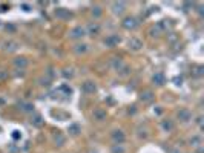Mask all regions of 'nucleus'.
<instances>
[{
  "label": "nucleus",
  "instance_id": "obj_1",
  "mask_svg": "<svg viewBox=\"0 0 204 153\" xmlns=\"http://www.w3.org/2000/svg\"><path fill=\"white\" fill-rule=\"evenodd\" d=\"M129 48H132L134 51H138L140 48H141V41H140L138 38H132L131 41H129Z\"/></svg>",
  "mask_w": 204,
  "mask_h": 153
},
{
  "label": "nucleus",
  "instance_id": "obj_2",
  "mask_svg": "<svg viewBox=\"0 0 204 153\" xmlns=\"http://www.w3.org/2000/svg\"><path fill=\"white\" fill-rule=\"evenodd\" d=\"M81 35H84V29H83V28H75V29L71 32V37H72V38H77V37H81Z\"/></svg>",
  "mask_w": 204,
  "mask_h": 153
},
{
  "label": "nucleus",
  "instance_id": "obj_3",
  "mask_svg": "<svg viewBox=\"0 0 204 153\" xmlns=\"http://www.w3.org/2000/svg\"><path fill=\"white\" fill-rule=\"evenodd\" d=\"M83 89H84L86 92H94V90H95V84H94L92 81H86V83L83 84Z\"/></svg>",
  "mask_w": 204,
  "mask_h": 153
},
{
  "label": "nucleus",
  "instance_id": "obj_4",
  "mask_svg": "<svg viewBox=\"0 0 204 153\" xmlns=\"http://www.w3.org/2000/svg\"><path fill=\"white\" fill-rule=\"evenodd\" d=\"M100 31V26L98 25H91V35H97Z\"/></svg>",
  "mask_w": 204,
  "mask_h": 153
},
{
  "label": "nucleus",
  "instance_id": "obj_5",
  "mask_svg": "<svg viewBox=\"0 0 204 153\" xmlns=\"http://www.w3.org/2000/svg\"><path fill=\"white\" fill-rule=\"evenodd\" d=\"M118 41V38H115V37H109V38H107V40H104V43H107V45H109L111 48L115 45V43Z\"/></svg>",
  "mask_w": 204,
  "mask_h": 153
}]
</instances>
